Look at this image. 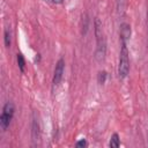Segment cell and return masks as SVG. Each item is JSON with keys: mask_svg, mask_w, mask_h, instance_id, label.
<instances>
[{"mask_svg": "<svg viewBox=\"0 0 148 148\" xmlns=\"http://www.w3.org/2000/svg\"><path fill=\"white\" fill-rule=\"evenodd\" d=\"M94 30H95V37H96V51H95V59L101 62L104 60L105 58V53H106V42L104 38V34H103V24L101 22V20L98 17L95 18V23H94Z\"/></svg>", "mask_w": 148, "mask_h": 148, "instance_id": "cell-1", "label": "cell"}, {"mask_svg": "<svg viewBox=\"0 0 148 148\" xmlns=\"http://www.w3.org/2000/svg\"><path fill=\"white\" fill-rule=\"evenodd\" d=\"M130 72V52L126 46V42L121 40V47L119 53V64H118V75L120 79H125Z\"/></svg>", "mask_w": 148, "mask_h": 148, "instance_id": "cell-2", "label": "cell"}, {"mask_svg": "<svg viewBox=\"0 0 148 148\" xmlns=\"http://www.w3.org/2000/svg\"><path fill=\"white\" fill-rule=\"evenodd\" d=\"M13 116H14V105H13V103L7 102L3 105L2 113L0 116V126H1L2 131L7 130V127L9 126V124L13 119Z\"/></svg>", "mask_w": 148, "mask_h": 148, "instance_id": "cell-3", "label": "cell"}, {"mask_svg": "<svg viewBox=\"0 0 148 148\" xmlns=\"http://www.w3.org/2000/svg\"><path fill=\"white\" fill-rule=\"evenodd\" d=\"M64 69H65V60L62 58H60L58 60V62L56 64V68H54V73H53V80L52 83L54 87L59 86V83L61 82L62 79V74H64Z\"/></svg>", "mask_w": 148, "mask_h": 148, "instance_id": "cell-4", "label": "cell"}, {"mask_svg": "<svg viewBox=\"0 0 148 148\" xmlns=\"http://www.w3.org/2000/svg\"><path fill=\"white\" fill-rule=\"evenodd\" d=\"M32 140L34 141H37L40 136V131H39V121L36 117V113L34 112V116H32Z\"/></svg>", "mask_w": 148, "mask_h": 148, "instance_id": "cell-5", "label": "cell"}, {"mask_svg": "<svg viewBox=\"0 0 148 148\" xmlns=\"http://www.w3.org/2000/svg\"><path fill=\"white\" fill-rule=\"evenodd\" d=\"M131 37V25L127 23L120 24V39L126 42Z\"/></svg>", "mask_w": 148, "mask_h": 148, "instance_id": "cell-6", "label": "cell"}, {"mask_svg": "<svg viewBox=\"0 0 148 148\" xmlns=\"http://www.w3.org/2000/svg\"><path fill=\"white\" fill-rule=\"evenodd\" d=\"M119 145H120L119 135H118L117 133H113L112 136H111V139H110V143H109V146H110L111 148H118Z\"/></svg>", "mask_w": 148, "mask_h": 148, "instance_id": "cell-7", "label": "cell"}, {"mask_svg": "<svg viewBox=\"0 0 148 148\" xmlns=\"http://www.w3.org/2000/svg\"><path fill=\"white\" fill-rule=\"evenodd\" d=\"M17 64H18V67H20L21 72H23V71H24V65H25V62H24V58H23L22 53H17Z\"/></svg>", "mask_w": 148, "mask_h": 148, "instance_id": "cell-8", "label": "cell"}, {"mask_svg": "<svg viewBox=\"0 0 148 148\" xmlns=\"http://www.w3.org/2000/svg\"><path fill=\"white\" fill-rule=\"evenodd\" d=\"M5 45H6V47L10 46V32L8 29L5 30Z\"/></svg>", "mask_w": 148, "mask_h": 148, "instance_id": "cell-9", "label": "cell"}, {"mask_svg": "<svg viewBox=\"0 0 148 148\" xmlns=\"http://www.w3.org/2000/svg\"><path fill=\"white\" fill-rule=\"evenodd\" d=\"M105 77H106V72L105 71H102L98 73V82L101 84H103L105 82Z\"/></svg>", "mask_w": 148, "mask_h": 148, "instance_id": "cell-10", "label": "cell"}, {"mask_svg": "<svg viewBox=\"0 0 148 148\" xmlns=\"http://www.w3.org/2000/svg\"><path fill=\"white\" fill-rule=\"evenodd\" d=\"M75 146L79 147V148H80V147H86V146H87V141H86L84 139H81L80 141H77V142L75 143Z\"/></svg>", "mask_w": 148, "mask_h": 148, "instance_id": "cell-11", "label": "cell"}, {"mask_svg": "<svg viewBox=\"0 0 148 148\" xmlns=\"http://www.w3.org/2000/svg\"><path fill=\"white\" fill-rule=\"evenodd\" d=\"M51 2H53V3H61L62 2V0H50Z\"/></svg>", "mask_w": 148, "mask_h": 148, "instance_id": "cell-12", "label": "cell"}]
</instances>
